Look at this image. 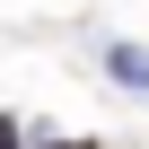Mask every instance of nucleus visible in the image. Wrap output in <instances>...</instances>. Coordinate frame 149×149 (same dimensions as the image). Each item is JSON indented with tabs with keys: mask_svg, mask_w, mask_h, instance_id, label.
<instances>
[{
	"mask_svg": "<svg viewBox=\"0 0 149 149\" xmlns=\"http://www.w3.org/2000/svg\"><path fill=\"white\" fill-rule=\"evenodd\" d=\"M0 149H18V123H9V114H0Z\"/></svg>",
	"mask_w": 149,
	"mask_h": 149,
	"instance_id": "1",
	"label": "nucleus"
},
{
	"mask_svg": "<svg viewBox=\"0 0 149 149\" xmlns=\"http://www.w3.org/2000/svg\"><path fill=\"white\" fill-rule=\"evenodd\" d=\"M44 149H97V140H44Z\"/></svg>",
	"mask_w": 149,
	"mask_h": 149,
	"instance_id": "2",
	"label": "nucleus"
}]
</instances>
